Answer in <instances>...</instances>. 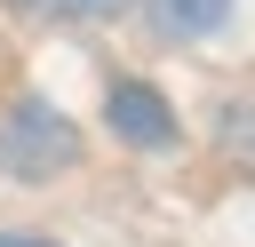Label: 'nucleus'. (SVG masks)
I'll use <instances>...</instances> for the list:
<instances>
[{"mask_svg": "<svg viewBox=\"0 0 255 247\" xmlns=\"http://www.w3.org/2000/svg\"><path fill=\"white\" fill-rule=\"evenodd\" d=\"M16 16H40V24H112L128 16L135 0H8Z\"/></svg>", "mask_w": 255, "mask_h": 247, "instance_id": "39448f33", "label": "nucleus"}, {"mask_svg": "<svg viewBox=\"0 0 255 247\" xmlns=\"http://www.w3.org/2000/svg\"><path fill=\"white\" fill-rule=\"evenodd\" d=\"M207 143H215L223 175L255 183V88H247V96H223V104H215V127H207Z\"/></svg>", "mask_w": 255, "mask_h": 247, "instance_id": "20e7f679", "label": "nucleus"}, {"mask_svg": "<svg viewBox=\"0 0 255 247\" xmlns=\"http://www.w3.org/2000/svg\"><path fill=\"white\" fill-rule=\"evenodd\" d=\"M0 247H64V239H48V231H8V223H0Z\"/></svg>", "mask_w": 255, "mask_h": 247, "instance_id": "423d86ee", "label": "nucleus"}, {"mask_svg": "<svg viewBox=\"0 0 255 247\" xmlns=\"http://www.w3.org/2000/svg\"><path fill=\"white\" fill-rule=\"evenodd\" d=\"M104 135L120 151H183V112L159 80L143 72H112L104 80Z\"/></svg>", "mask_w": 255, "mask_h": 247, "instance_id": "f03ea898", "label": "nucleus"}, {"mask_svg": "<svg viewBox=\"0 0 255 247\" xmlns=\"http://www.w3.org/2000/svg\"><path fill=\"white\" fill-rule=\"evenodd\" d=\"M143 8V32L167 40V48H191V40H215L231 24V0H135Z\"/></svg>", "mask_w": 255, "mask_h": 247, "instance_id": "7ed1b4c3", "label": "nucleus"}, {"mask_svg": "<svg viewBox=\"0 0 255 247\" xmlns=\"http://www.w3.org/2000/svg\"><path fill=\"white\" fill-rule=\"evenodd\" d=\"M88 159V135L72 112H56L48 96H8L0 104V175L8 183H56Z\"/></svg>", "mask_w": 255, "mask_h": 247, "instance_id": "f257e3e1", "label": "nucleus"}]
</instances>
